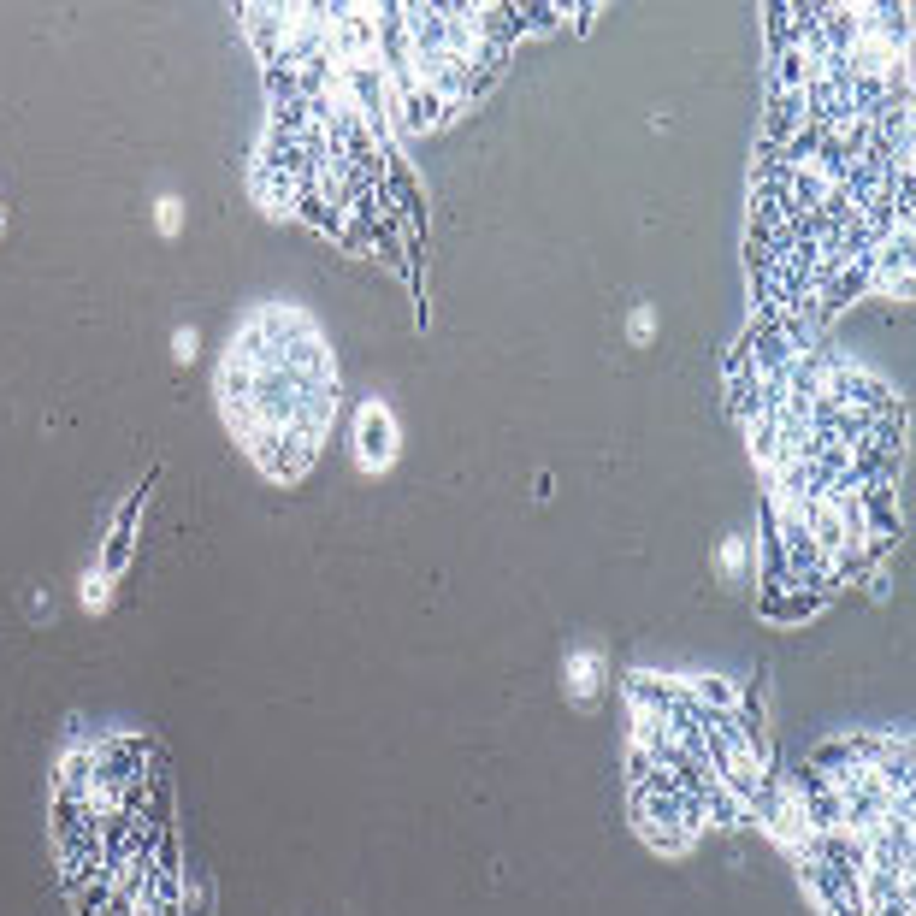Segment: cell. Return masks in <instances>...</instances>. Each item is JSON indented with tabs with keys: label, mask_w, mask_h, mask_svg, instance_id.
Returning <instances> with one entry per match:
<instances>
[{
	"label": "cell",
	"mask_w": 916,
	"mask_h": 916,
	"mask_svg": "<svg viewBox=\"0 0 916 916\" xmlns=\"http://www.w3.org/2000/svg\"><path fill=\"white\" fill-rule=\"evenodd\" d=\"M113 603V574L107 568H89L83 574V609H107Z\"/></svg>",
	"instance_id": "8992f818"
},
{
	"label": "cell",
	"mask_w": 916,
	"mask_h": 916,
	"mask_svg": "<svg viewBox=\"0 0 916 916\" xmlns=\"http://www.w3.org/2000/svg\"><path fill=\"white\" fill-rule=\"evenodd\" d=\"M154 225H160V237H178V231H184V201L160 196L154 201Z\"/></svg>",
	"instance_id": "52a82bcc"
},
{
	"label": "cell",
	"mask_w": 916,
	"mask_h": 916,
	"mask_svg": "<svg viewBox=\"0 0 916 916\" xmlns=\"http://www.w3.org/2000/svg\"><path fill=\"white\" fill-rule=\"evenodd\" d=\"M142 503H148V491H136L131 503L119 509V521H113V538H107V550H101V568H107V574H119V568L131 562V532H136V515H142Z\"/></svg>",
	"instance_id": "5b68a950"
},
{
	"label": "cell",
	"mask_w": 916,
	"mask_h": 916,
	"mask_svg": "<svg viewBox=\"0 0 916 916\" xmlns=\"http://www.w3.org/2000/svg\"><path fill=\"white\" fill-rule=\"evenodd\" d=\"M775 24V113L751 184V278L781 326H816L911 266V24L816 6Z\"/></svg>",
	"instance_id": "6da1fadb"
},
{
	"label": "cell",
	"mask_w": 916,
	"mask_h": 916,
	"mask_svg": "<svg viewBox=\"0 0 916 916\" xmlns=\"http://www.w3.org/2000/svg\"><path fill=\"white\" fill-rule=\"evenodd\" d=\"M651 331H656V314H651V308H633V320H627V337H633V343H651Z\"/></svg>",
	"instance_id": "9c48e42d"
},
{
	"label": "cell",
	"mask_w": 916,
	"mask_h": 916,
	"mask_svg": "<svg viewBox=\"0 0 916 916\" xmlns=\"http://www.w3.org/2000/svg\"><path fill=\"white\" fill-rule=\"evenodd\" d=\"M219 408L266 479L296 485L314 467L337 414V367L320 326L296 302H266L231 331Z\"/></svg>",
	"instance_id": "7a4b0ae2"
},
{
	"label": "cell",
	"mask_w": 916,
	"mask_h": 916,
	"mask_svg": "<svg viewBox=\"0 0 916 916\" xmlns=\"http://www.w3.org/2000/svg\"><path fill=\"white\" fill-rule=\"evenodd\" d=\"M396 444H402V432H396L391 402L367 396L361 414H355V467H361V473H385V467L396 461Z\"/></svg>",
	"instance_id": "3957f363"
},
{
	"label": "cell",
	"mask_w": 916,
	"mask_h": 916,
	"mask_svg": "<svg viewBox=\"0 0 916 916\" xmlns=\"http://www.w3.org/2000/svg\"><path fill=\"white\" fill-rule=\"evenodd\" d=\"M745 562H751V550H745V538L733 532V538L721 544V574H727V580H739V574H745Z\"/></svg>",
	"instance_id": "ba28073f"
},
{
	"label": "cell",
	"mask_w": 916,
	"mask_h": 916,
	"mask_svg": "<svg viewBox=\"0 0 916 916\" xmlns=\"http://www.w3.org/2000/svg\"><path fill=\"white\" fill-rule=\"evenodd\" d=\"M172 361H196V331L190 326L172 331Z\"/></svg>",
	"instance_id": "30bf717a"
},
{
	"label": "cell",
	"mask_w": 916,
	"mask_h": 916,
	"mask_svg": "<svg viewBox=\"0 0 916 916\" xmlns=\"http://www.w3.org/2000/svg\"><path fill=\"white\" fill-rule=\"evenodd\" d=\"M0 225H6V213H0Z\"/></svg>",
	"instance_id": "8fae6325"
},
{
	"label": "cell",
	"mask_w": 916,
	"mask_h": 916,
	"mask_svg": "<svg viewBox=\"0 0 916 916\" xmlns=\"http://www.w3.org/2000/svg\"><path fill=\"white\" fill-rule=\"evenodd\" d=\"M603 674H609V656L586 645V651L568 656V668H562V686H568V698H574V704H591V698L603 692Z\"/></svg>",
	"instance_id": "277c9868"
}]
</instances>
